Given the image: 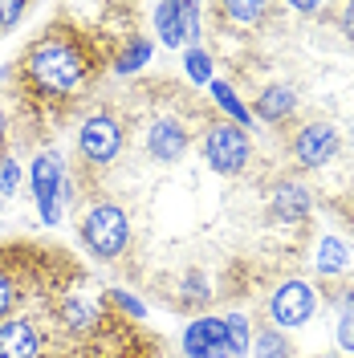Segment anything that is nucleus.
<instances>
[{"instance_id":"412c9836","label":"nucleus","mask_w":354,"mask_h":358,"mask_svg":"<svg viewBox=\"0 0 354 358\" xmlns=\"http://www.w3.org/2000/svg\"><path fill=\"white\" fill-rule=\"evenodd\" d=\"M17 183H21L17 159H0V196H4V192H17Z\"/></svg>"},{"instance_id":"393cba45","label":"nucleus","mask_w":354,"mask_h":358,"mask_svg":"<svg viewBox=\"0 0 354 358\" xmlns=\"http://www.w3.org/2000/svg\"><path fill=\"white\" fill-rule=\"evenodd\" d=\"M21 17H24V4H0V29L17 24Z\"/></svg>"},{"instance_id":"c85d7f7f","label":"nucleus","mask_w":354,"mask_h":358,"mask_svg":"<svg viewBox=\"0 0 354 358\" xmlns=\"http://www.w3.org/2000/svg\"><path fill=\"white\" fill-rule=\"evenodd\" d=\"M342 33H346V37H354V4H346V8H342Z\"/></svg>"},{"instance_id":"1a4fd4ad","label":"nucleus","mask_w":354,"mask_h":358,"mask_svg":"<svg viewBox=\"0 0 354 358\" xmlns=\"http://www.w3.org/2000/svg\"><path fill=\"white\" fill-rule=\"evenodd\" d=\"M147 151L159 163H176L187 151V131L179 122H171V118H159L155 127H151V134H147Z\"/></svg>"},{"instance_id":"f03ea898","label":"nucleus","mask_w":354,"mask_h":358,"mask_svg":"<svg viewBox=\"0 0 354 358\" xmlns=\"http://www.w3.org/2000/svg\"><path fill=\"white\" fill-rule=\"evenodd\" d=\"M82 241L94 257H102V261H114L127 241H131V224H127V212L118 208V203H94L86 212V220H82Z\"/></svg>"},{"instance_id":"4468645a","label":"nucleus","mask_w":354,"mask_h":358,"mask_svg":"<svg viewBox=\"0 0 354 358\" xmlns=\"http://www.w3.org/2000/svg\"><path fill=\"white\" fill-rule=\"evenodd\" d=\"M155 29H159V37H163V45H171V49L187 41L179 4H159V8H155Z\"/></svg>"},{"instance_id":"aec40b11","label":"nucleus","mask_w":354,"mask_h":358,"mask_svg":"<svg viewBox=\"0 0 354 358\" xmlns=\"http://www.w3.org/2000/svg\"><path fill=\"white\" fill-rule=\"evenodd\" d=\"M151 57V41H134L127 53H122V62H118V73H131V69H139L143 62Z\"/></svg>"},{"instance_id":"5701e85b","label":"nucleus","mask_w":354,"mask_h":358,"mask_svg":"<svg viewBox=\"0 0 354 358\" xmlns=\"http://www.w3.org/2000/svg\"><path fill=\"white\" fill-rule=\"evenodd\" d=\"M224 13L236 21H257V17H265V4H228Z\"/></svg>"},{"instance_id":"c756f323","label":"nucleus","mask_w":354,"mask_h":358,"mask_svg":"<svg viewBox=\"0 0 354 358\" xmlns=\"http://www.w3.org/2000/svg\"><path fill=\"white\" fill-rule=\"evenodd\" d=\"M0 134H4V114H0Z\"/></svg>"},{"instance_id":"f3484780","label":"nucleus","mask_w":354,"mask_h":358,"mask_svg":"<svg viewBox=\"0 0 354 358\" xmlns=\"http://www.w3.org/2000/svg\"><path fill=\"white\" fill-rule=\"evenodd\" d=\"M224 330H228V346H232V358H236V355H248V346H253V334H248V317H241V313H228V317H224Z\"/></svg>"},{"instance_id":"6e6552de","label":"nucleus","mask_w":354,"mask_h":358,"mask_svg":"<svg viewBox=\"0 0 354 358\" xmlns=\"http://www.w3.org/2000/svg\"><path fill=\"white\" fill-rule=\"evenodd\" d=\"M334 155H338V131H334L330 122H310V127H302V134L293 138V159L302 167H322Z\"/></svg>"},{"instance_id":"ddd939ff","label":"nucleus","mask_w":354,"mask_h":358,"mask_svg":"<svg viewBox=\"0 0 354 358\" xmlns=\"http://www.w3.org/2000/svg\"><path fill=\"white\" fill-rule=\"evenodd\" d=\"M313 265H318V273H322V277H338L342 268L351 265V252H346V245H342L338 236H326V241L318 245Z\"/></svg>"},{"instance_id":"7ed1b4c3","label":"nucleus","mask_w":354,"mask_h":358,"mask_svg":"<svg viewBox=\"0 0 354 358\" xmlns=\"http://www.w3.org/2000/svg\"><path fill=\"white\" fill-rule=\"evenodd\" d=\"M204 159H208V167L220 171V176H241L244 167H248V159H253L248 134H244L236 122H216V127H208V134H204Z\"/></svg>"},{"instance_id":"4be33fe9","label":"nucleus","mask_w":354,"mask_h":358,"mask_svg":"<svg viewBox=\"0 0 354 358\" xmlns=\"http://www.w3.org/2000/svg\"><path fill=\"white\" fill-rule=\"evenodd\" d=\"M66 317H69V326H78V330H82V326L94 322V310H90L86 301H66Z\"/></svg>"},{"instance_id":"f8f14e48","label":"nucleus","mask_w":354,"mask_h":358,"mask_svg":"<svg viewBox=\"0 0 354 358\" xmlns=\"http://www.w3.org/2000/svg\"><path fill=\"white\" fill-rule=\"evenodd\" d=\"M293 106H297V90L293 86H269L265 94L257 98V114H261L265 122H281V118H289Z\"/></svg>"},{"instance_id":"9d476101","label":"nucleus","mask_w":354,"mask_h":358,"mask_svg":"<svg viewBox=\"0 0 354 358\" xmlns=\"http://www.w3.org/2000/svg\"><path fill=\"white\" fill-rule=\"evenodd\" d=\"M37 350H41V338L24 317L0 322V358H37Z\"/></svg>"},{"instance_id":"f257e3e1","label":"nucleus","mask_w":354,"mask_h":358,"mask_svg":"<svg viewBox=\"0 0 354 358\" xmlns=\"http://www.w3.org/2000/svg\"><path fill=\"white\" fill-rule=\"evenodd\" d=\"M24 66H29L33 86L45 90V94H73V90L82 86V78H86L82 53H78L69 41H62V37H45V41H37L33 49H29Z\"/></svg>"},{"instance_id":"bb28decb","label":"nucleus","mask_w":354,"mask_h":358,"mask_svg":"<svg viewBox=\"0 0 354 358\" xmlns=\"http://www.w3.org/2000/svg\"><path fill=\"white\" fill-rule=\"evenodd\" d=\"M13 297H17V293H13V281H8V277L0 273V317L13 310Z\"/></svg>"},{"instance_id":"0eeeda50","label":"nucleus","mask_w":354,"mask_h":358,"mask_svg":"<svg viewBox=\"0 0 354 358\" xmlns=\"http://www.w3.org/2000/svg\"><path fill=\"white\" fill-rule=\"evenodd\" d=\"M183 350L192 358H232L224 317H196V322L183 330Z\"/></svg>"},{"instance_id":"a211bd4d","label":"nucleus","mask_w":354,"mask_h":358,"mask_svg":"<svg viewBox=\"0 0 354 358\" xmlns=\"http://www.w3.org/2000/svg\"><path fill=\"white\" fill-rule=\"evenodd\" d=\"M212 98H216V106H220L224 114H232V122H236V127H244V122H248V110L241 106V98L232 94V86H228V82H212Z\"/></svg>"},{"instance_id":"39448f33","label":"nucleus","mask_w":354,"mask_h":358,"mask_svg":"<svg viewBox=\"0 0 354 358\" xmlns=\"http://www.w3.org/2000/svg\"><path fill=\"white\" fill-rule=\"evenodd\" d=\"M78 147L90 163H111L122 151V127L111 114H90L82 122V131H78Z\"/></svg>"},{"instance_id":"a878e982","label":"nucleus","mask_w":354,"mask_h":358,"mask_svg":"<svg viewBox=\"0 0 354 358\" xmlns=\"http://www.w3.org/2000/svg\"><path fill=\"white\" fill-rule=\"evenodd\" d=\"M183 285H187V293H183V301H192V297H196V301H208V289H204V277H187Z\"/></svg>"},{"instance_id":"6ab92c4d","label":"nucleus","mask_w":354,"mask_h":358,"mask_svg":"<svg viewBox=\"0 0 354 358\" xmlns=\"http://www.w3.org/2000/svg\"><path fill=\"white\" fill-rule=\"evenodd\" d=\"M183 69H187V78L192 82H212V57L204 53V49H187V57H183Z\"/></svg>"},{"instance_id":"cd10ccee","label":"nucleus","mask_w":354,"mask_h":358,"mask_svg":"<svg viewBox=\"0 0 354 358\" xmlns=\"http://www.w3.org/2000/svg\"><path fill=\"white\" fill-rule=\"evenodd\" d=\"M114 301H118V306H122L127 313H134V317H143V306H139L134 297H127V293H114Z\"/></svg>"},{"instance_id":"dca6fc26","label":"nucleus","mask_w":354,"mask_h":358,"mask_svg":"<svg viewBox=\"0 0 354 358\" xmlns=\"http://www.w3.org/2000/svg\"><path fill=\"white\" fill-rule=\"evenodd\" d=\"M338 346L354 355V293H342L338 301Z\"/></svg>"},{"instance_id":"20e7f679","label":"nucleus","mask_w":354,"mask_h":358,"mask_svg":"<svg viewBox=\"0 0 354 358\" xmlns=\"http://www.w3.org/2000/svg\"><path fill=\"white\" fill-rule=\"evenodd\" d=\"M33 196H37V208H41L45 224L62 220V203H69V179L62 176L57 155H41L33 163Z\"/></svg>"},{"instance_id":"423d86ee","label":"nucleus","mask_w":354,"mask_h":358,"mask_svg":"<svg viewBox=\"0 0 354 358\" xmlns=\"http://www.w3.org/2000/svg\"><path fill=\"white\" fill-rule=\"evenodd\" d=\"M273 322L281 326V330H293V326H302V322H310L313 313V289L306 285V281H281L277 285V293H273Z\"/></svg>"},{"instance_id":"b1692460","label":"nucleus","mask_w":354,"mask_h":358,"mask_svg":"<svg viewBox=\"0 0 354 358\" xmlns=\"http://www.w3.org/2000/svg\"><path fill=\"white\" fill-rule=\"evenodd\" d=\"M179 13H183V33H187V41H196L199 37V4H179Z\"/></svg>"},{"instance_id":"2eb2a0df","label":"nucleus","mask_w":354,"mask_h":358,"mask_svg":"<svg viewBox=\"0 0 354 358\" xmlns=\"http://www.w3.org/2000/svg\"><path fill=\"white\" fill-rule=\"evenodd\" d=\"M248 350H257V358H289L293 355V350H289V338L281 334V330H273V326H265L261 334L253 338Z\"/></svg>"},{"instance_id":"9b49d317","label":"nucleus","mask_w":354,"mask_h":358,"mask_svg":"<svg viewBox=\"0 0 354 358\" xmlns=\"http://www.w3.org/2000/svg\"><path fill=\"white\" fill-rule=\"evenodd\" d=\"M273 216L281 224H297L310 216V192L302 187V183H277L273 187Z\"/></svg>"}]
</instances>
